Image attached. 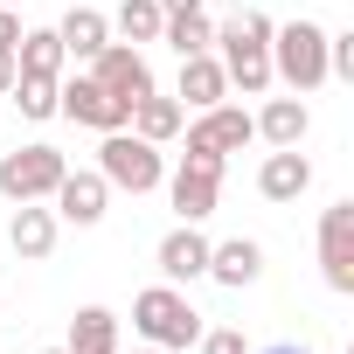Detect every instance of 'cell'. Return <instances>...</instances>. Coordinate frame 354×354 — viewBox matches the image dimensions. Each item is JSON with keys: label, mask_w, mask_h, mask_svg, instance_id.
<instances>
[{"label": "cell", "mask_w": 354, "mask_h": 354, "mask_svg": "<svg viewBox=\"0 0 354 354\" xmlns=\"http://www.w3.org/2000/svg\"><path fill=\"white\" fill-rule=\"evenodd\" d=\"M15 77H21V70H15V49H0V97L15 91Z\"/></svg>", "instance_id": "obj_27"}, {"label": "cell", "mask_w": 354, "mask_h": 354, "mask_svg": "<svg viewBox=\"0 0 354 354\" xmlns=\"http://www.w3.org/2000/svg\"><path fill=\"white\" fill-rule=\"evenodd\" d=\"M160 42H167L174 56H202V49H216V28H209L202 8H195V15H167V21H160Z\"/></svg>", "instance_id": "obj_22"}, {"label": "cell", "mask_w": 354, "mask_h": 354, "mask_svg": "<svg viewBox=\"0 0 354 354\" xmlns=\"http://www.w3.org/2000/svg\"><path fill=\"white\" fill-rule=\"evenodd\" d=\"M63 42H56V28H21V42H15V70L21 77H63Z\"/></svg>", "instance_id": "obj_18"}, {"label": "cell", "mask_w": 354, "mask_h": 354, "mask_svg": "<svg viewBox=\"0 0 354 354\" xmlns=\"http://www.w3.org/2000/svg\"><path fill=\"white\" fill-rule=\"evenodd\" d=\"M70 354H118V319L104 313V306H84L77 319H70V340H63Z\"/></svg>", "instance_id": "obj_21"}, {"label": "cell", "mask_w": 354, "mask_h": 354, "mask_svg": "<svg viewBox=\"0 0 354 354\" xmlns=\"http://www.w3.org/2000/svg\"><path fill=\"white\" fill-rule=\"evenodd\" d=\"M56 84L63 77H15V104H21V118H56Z\"/></svg>", "instance_id": "obj_23"}, {"label": "cell", "mask_w": 354, "mask_h": 354, "mask_svg": "<svg viewBox=\"0 0 354 354\" xmlns=\"http://www.w3.org/2000/svg\"><path fill=\"white\" fill-rule=\"evenodd\" d=\"M63 174H70V160H63L56 146H21V153H0V195H8V202H49Z\"/></svg>", "instance_id": "obj_5"}, {"label": "cell", "mask_w": 354, "mask_h": 354, "mask_svg": "<svg viewBox=\"0 0 354 354\" xmlns=\"http://www.w3.org/2000/svg\"><path fill=\"white\" fill-rule=\"evenodd\" d=\"M167 195H174V209H181V223H202V216H216L223 167H209V160H181V174L167 181Z\"/></svg>", "instance_id": "obj_10"}, {"label": "cell", "mask_w": 354, "mask_h": 354, "mask_svg": "<svg viewBox=\"0 0 354 354\" xmlns=\"http://www.w3.org/2000/svg\"><path fill=\"white\" fill-rule=\"evenodd\" d=\"M271 15H257V8H243L230 28H216V42H223V77L243 91V97H257V91H271Z\"/></svg>", "instance_id": "obj_1"}, {"label": "cell", "mask_w": 354, "mask_h": 354, "mask_svg": "<svg viewBox=\"0 0 354 354\" xmlns=\"http://www.w3.org/2000/svg\"><path fill=\"white\" fill-rule=\"evenodd\" d=\"M15 42H21V15H15V8H0V49H15Z\"/></svg>", "instance_id": "obj_26"}, {"label": "cell", "mask_w": 354, "mask_h": 354, "mask_svg": "<svg viewBox=\"0 0 354 354\" xmlns=\"http://www.w3.org/2000/svg\"><path fill=\"white\" fill-rule=\"evenodd\" d=\"M306 188H313V160H306L299 146L264 153V167H257V195H264V202H299Z\"/></svg>", "instance_id": "obj_12"}, {"label": "cell", "mask_w": 354, "mask_h": 354, "mask_svg": "<svg viewBox=\"0 0 354 354\" xmlns=\"http://www.w3.org/2000/svg\"><path fill=\"white\" fill-rule=\"evenodd\" d=\"M250 125H257V139H271V146H299V139H306V125H313V111H306L299 97H271Z\"/></svg>", "instance_id": "obj_20"}, {"label": "cell", "mask_w": 354, "mask_h": 354, "mask_svg": "<svg viewBox=\"0 0 354 354\" xmlns=\"http://www.w3.org/2000/svg\"><path fill=\"white\" fill-rule=\"evenodd\" d=\"M319 271L333 292H354V202H333L319 216Z\"/></svg>", "instance_id": "obj_9"}, {"label": "cell", "mask_w": 354, "mask_h": 354, "mask_svg": "<svg viewBox=\"0 0 354 354\" xmlns=\"http://www.w3.org/2000/svg\"><path fill=\"white\" fill-rule=\"evenodd\" d=\"M250 139H257V125H250L243 104H209V111L188 125V153H181V160H209V167H223V153H243Z\"/></svg>", "instance_id": "obj_6"}, {"label": "cell", "mask_w": 354, "mask_h": 354, "mask_svg": "<svg viewBox=\"0 0 354 354\" xmlns=\"http://www.w3.org/2000/svg\"><path fill=\"white\" fill-rule=\"evenodd\" d=\"M49 202H56V216H63V223L91 230V223H104V202H111V181H104V174H63Z\"/></svg>", "instance_id": "obj_11"}, {"label": "cell", "mask_w": 354, "mask_h": 354, "mask_svg": "<svg viewBox=\"0 0 354 354\" xmlns=\"http://www.w3.org/2000/svg\"><path fill=\"white\" fill-rule=\"evenodd\" d=\"M132 326L153 340V347H195L202 340V313L188 306L181 285H146L132 299Z\"/></svg>", "instance_id": "obj_2"}, {"label": "cell", "mask_w": 354, "mask_h": 354, "mask_svg": "<svg viewBox=\"0 0 354 354\" xmlns=\"http://www.w3.org/2000/svg\"><path fill=\"white\" fill-rule=\"evenodd\" d=\"M195 347H202V354H250V347H243V333H236V326H216V333H202V340H195Z\"/></svg>", "instance_id": "obj_25"}, {"label": "cell", "mask_w": 354, "mask_h": 354, "mask_svg": "<svg viewBox=\"0 0 354 354\" xmlns=\"http://www.w3.org/2000/svg\"><path fill=\"white\" fill-rule=\"evenodd\" d=\"M202 0H160V15H195Z\"/></svg>", "instance_id": "obj_28"}, {"label": "cell", "mask_w": 354, "mask_h": 354, "mask_svg": "<svg viewBox=\"0 0 354 354\" xmlns=\"http://www.w3.org/2000/svg\"><path fill=\"white\" fill-rule=\"evenodd\" d=\"M8 243H15V257H49L56 250V209H42V202H21L15 209V223H8Z\"/></svg>", "instance_id": "obj_15"}, {"label": "cell", "mask_w": 354, "mask_h": 354, "mask_svg": "<svg viewBox=\"0 0 354 354\" xmlns=\"http://www.w3.org/2000/svg\"><path fill=\"white\" fill-rule=\"evenodd\" d=\"M271 77H285L292 91H319L326 84V28L319 21L271 28Z\"/></svg>", "instance_id": "obj_4"}, {"label": "cell", "mask_w": 354, "mask_h": 354, "mask_svg": "<svg viewBox=\"0 0 354 354\" xmlns=\"http://www.w3.org/2000/svg\"><path fill=\"white\" fill-rule=\"evenodd\" d=\"M160 0H125V8H118V35L125 42H160Z\"/></svg>", "instance_id": "obj_24"}, {"label": "cell", "mask_w": 354, "mask_h": 354, "mask_svg": "<svg viewBox=\"0 0 354 354\" xmlns=\"http://www.w3.org/2000/svg\"><path fill=\"white\" fill-rule=\"evenodd\" d=\"M202 271H209V236H202L195 223H181V230L160 236V278H167V285H188V278H202Z\"/></svg>", "instance_id": "obj_13"}, {"label": "cell", "mask_w": 354, "mask_h": 354, "mask_svg": "<svg viewBox=\"0 0 354 354\" xmlns=\"http://www.w3.org/2000/svg\"><path fill=\"white\" fill-rule=\"evenodd\" d=\"M223 91H230V77H223V63L202 49V56H181V97L195 104V111H209V104H223Z\"/></svg>", "instance_id": "obj_19"}, {"label": "cell", "mask_w": 354, "mask_h": 354, "mask_svg": "<svg viewBox=\"0 0 354 354\" xmlns=\"http://www.w3.org/2000/svg\"><path fill=\"white\" fill-rule=\"evenodd\" d=\"M264 354H306V347H264Z\"/></svg>", "instance_id": "obj_29"}, {"label": "cell", "mask_w": 354, "mask_h": 354, "mask_svg": "<svg viewBox=\"0 0 354 354\" xmlns=\"http://www.w3.org/2000/svg\"><path fill=\"white\" fill-rule=\"evenodd\" d=\"M146 354H160V347H146Z\"/></svg>", "instance_id": "obj_32"}, {"label": "cell", "mask_w": 354, "mask_h": 354, "mask_svg": "<svg viewBox=\"0 0 354 354\" xmlns=\"http://www.w3.org/2000/svg\"><path fill=\"white\" fill-rule=\"evenodd\" d=\"M91 77H97L118 104H139V97L153 91V70H146V56H139L132 42H104V49L91 56Z\"/></svg>", "instance_id": "obj_8"}, {"label": "cell", "mask_w": 354, "mask_h": 354, "mask_svg": "<svg viewBox=\"0 0 354 354\" xmlns=\"http://www.w3.org/2000/svg\"><path fill=\"white\" fill-rule=\"evenodd\" d=\"M97 174H104L111 188H125V195H153V188L167 181V160H160L153 139H139V132L125 125V132H104V146H97Z\"/></svg>", "instance_id": "obj_3"}, {"label": "cell", "mask_w": 354, "mask_h": 354, "mask_svg": "<svg viewBox=\"0 0 354 354\" xmlns=\"http://www.w3.org/2000/svg\"><path fill=\"white\" fill-rule=\"evenodd\" d=\"M0 8H21V0H0Z\"/></svg>", "instance_id": "obj_30"}, {"label": "cell", "mask_w": 354, "mask_h": 354, "mask_svg": "<svg viewBox=\"0 0 354 354\" xmlns=\"http://www.w3.org/2000/svg\"><path fill=\"white\" fill-rule=\"evenodd\" d=\"M257 271H264V250H257L250 236H230V243H209V271H202V278H216V285L243 292V285H257Z\"/></svg>", "instance_id": "obj_14"}, {"label": "cell", "mask_w": 354, "mask_h": 354, "mask_svg": "<svg viewBox=\"0 0 354 354\" xmlns=\"http://www.w3.org/2000/svg\"><path fill=\"white\" fill-rule=\"evenodd\" d=\"M56 42H63V56H84V63H91V56L111 42V21H104L97 8H70L63 28H56Z\"/></svg>", "instance_id": "obj_17"}, {"label": "cell", "mask_w": 354, "mask_h": 354, "mask_svg": "<svg viewBox=\"0 0 354 354\" xmlns=\"http://www.w3.org/2000/svg\"><path fill=\"white\" fill-rule=\"evenodd\" d=\"M56 111L77 118V125H91V132H125V125H132V104H118L97 77H70V84H56Z\"/></svg>", "instance_id": "obj_7"}, {"label": "cell", "mask_w": 354, "mask_h": 354, "mask_svg": "<svg viewBox=\"0 0 354 354\" xmlns=\"http://www.w3.org/2000/svg\"><path fill=\"white\" fill-rule=\"evenodd\" d=\"M49 354H70V347H49Z\"/></svg>", "instance_id": "obj_31"}, {"label": "cell", "mask_w": 354, "mask_h": 354, "mask_svg": "<svg viewBox=\"0 0 354 354\" xmlns=\"http://www.w3.org/2000/svg\"><path fill=\"white\" fill-rule=\"evenodd\" d=\"M181 125H188V104H181V97H160V91H146V97L132 104V132H139V139H153V146H167Z\"/></svg>", "instance_id": "obj_16"}]
</instances>
